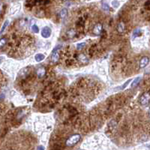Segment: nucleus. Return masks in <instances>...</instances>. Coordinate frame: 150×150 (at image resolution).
Instances as JSON below:
<instances>
[{
	"label": "nucleus",
	"instance_id": "nucleus-21",
	"mask_svg": "<svg viewBox=\"0 0 150 150\" xmlns=\"http://www.w3.org/2000/svg\"><path fill=\"white\" fill-rule=\"evenodd\" d=\"M38 149H44V147H38V148H37Z\"/></svg>",
	"mask_w": 150,
	"mask_h": 150
},
{
	"label": "nucleus",
	"instance_id": "nucleus-5",
	"mask_svg": "<svg viewBox=\"0 0 150 150\" xmlns=\"http://www.w3.org/2000/svg\"><path fill=\"white\" fill-rule=\"evenodd\" d=\"M149 57L147 56H144V57H143L140 61V67L141 68H145L147 66V65L149 64Z\"/></svg>",
	"mask_w": 150,
	"mask_h": 150
},
{
	"label": "nucleus",
	"instance_id": "nucleus-14",
	"mask_svg": "<svg viewBox=\"0 0 150 150\" xmlns=\"http://www.w3.org/2000/svg\"><path fill=\"white\" fill-rule=\"evenodd\" d=\"M79 59L81 61V62H88V59L85 56V55H83V54H80V56H79Z\"/></svg>",
	"mask_w": 150,
	"mask_h": 150
},
{
	"label": "nucleus",
	"instance_id": "nucleus-16",
	"mask_svg": "<svg viewBox=\"0 0 150 150\" xmlns=\"http://www.w3.org/2000/svg\"><path fill=\"white\" fill-rule=\"evenodd\" d=\"M85 47H86V43H84V42L80 43V44H78L77 45V48L78 50H82V49H83Z\"/></svg>",
	"mask_w": 150,
	"mask_h": 150
},
{
	"label": "nucleus",
	"instance_id": "nucleus-6",
	"mask_svg": "<svg viewBox=\"0 0 150 150\" xmlns=\"http://www.w3.org/2000/svg\"><path fill=\"white\" fill-rule=\"evenodd\" d=\"M45 74H46V70H45V68L44 67H40L37 69L36 74L38 78H41V77H44Z\"/></svg>",
	"mask_w": 150,
	"mask_h": 150
},
{
	"label": "nucleus",
	"instance_id": "nucleus-20",
	"mask_svg": "<svg viewBox=\"0 0 150 150\" xmlns=\"http://www.w3.org/2000/svg\"><path fill=\"white\" fill-rule=\"evenodd\" d=\"M130 82H131V80H128V81H127L126 83H125V84H124V85H123V86H122V88H121V89H125V87H126V86H128V83H129Z\"/></svg>",
	"mask_w": 150,
	"mask_h": 150
},
{
	"label": "nucleus",
	"instance_id": "nucleus-18",
	"mask_svg": "<svg viewBox=\"0 0 150 150\" xmlns=\"http://www.w3.org/2000/svg\"><path fill=\"white\" fill-rule=\"evenodd\" d=\"M32 30L33 31V32H35V33H38V31H39L38 27L36 25H33V26H32Z\"/></svg>",
	"mask_w": 150,
	"mask_h": 150
},
{
	"label": "nucleus",
	"instance_id": "nucleus-23",
	"mask_svg": "<svg viewBox=\"0 0 150 150\" xmlns=\"http://www.w3.org/2000/svg\"><path fill=\"white\" fill-rule=\"evenodd\" d=\"M62 1H67V0H62Z\"/></svg>",
	"mask_w": 150,
	"mask_h": 150
},
{
	"label": "nucleus",
	"instance_id": "nucleus-22",
	"mask_svg": "<svg viewBox=\"0 0 150 150\" xmlns=\"http://www.w3.org/2000/svg\"><path fill=\"white\" fill-rule=\"evenodd\" d=\"M1 9H2V7H1V5H0V11H1Z\"/></svg>",
	"mask_w": 150,
	"mask_h": 150
},
{
	"label": "nucleus",
	"instance_id": "nucleus-12",
	"mask_svg": "<svg viewBox=\"0 0 150 150\" xmlns=\"http://www.w3.org/2000/svg\"><path fill=\"white\" fill-rule=\"evenodd\" d=\"M67 14H68V11H67V9H66V8H63V9L60 11V14H59L60 17H61L62 19L65 18V17L67 16Z\"/></svg>",
	"mask_w": 150,
	"mask_h": 150
},
{
	"label": "nucleus",
	"instance_id": "nucleus-3",
	"mask_svg": "<svg viewBox=\"0 0 150 150\" xmlns=\"http://www.w3.org/2000/svg\"><path fill=\"white\" fill-rule=\"evenodd\" d=\"M59 50H57V48H56V50H53V53H52L51 56V61L53 63L57 62L59 60Z\"/></svg>",
	"mask_w": 150,
	"mask_h": 150
},
{
	"label": "nucleus",
	"instance_id": "nucleus-7",
	"mask_svg": "<svg viewBox=\"0 0 150 150\" xmlns=\"http://www.w3.org/2000/svg\"><path fill=\"white\" fill-rule=\"evenodd\" d=\"M102 32V25L98 23L95 25V26L93 29V32L95 35H100Z\"/></svg>",
	"mask_w": 150,
	"mask_h": 150
},
{
	"label": "nucleus",
	"instance_id": "nucleus-8",
	"mask_svg": "<svg viewBox=\"0 0 150 150\" xmlns=\"http://www.w3.org/2000/svg\"><path fill=\"white\" fill-rule=\"evenodd\" d=\"M125 24H124V23L121 22L117 26V31L120 32V33H122V32H124V31H125Z\"/></svg>",
	"mask_w": 150,
	"mask_h": 150
},
{
	"label": "nucleus",
	"instance_id": "nucleus-17",
	"mask_svg": "<svg viewBox=\"0 0 150 150\" xmlns=\"http://www.w3.org/2000/svg\"><path fill=\"white\" fill-rule=\"evenodd\" d=\"M102 8H103L104 11H110V7L107 3H103L102 4Z\"/></svg>",
	"mask_w": 150,
	"mask_h": 150
},
{
	"label": "nucleus",
	"instance_id": "nucleus-19",
	"mask_svg": "<svg viewBox=\"0 0 150 150\" xmlns=\"http://www.w3.org/2000/svg\"><path fill=\"white\" fill-rule=\"evenodd\" d=\"M112 5H113V7L117 8V7H118V6H119V2H117V1H113V2H112Z\"/></svg>",
	"mask_w": 150,
	"mask_h": 150
},
{
	"label": "nucleus",
	"instance_id": "nucleus-13",
	"mask_svg": "<svg viewBox=\"0 0 150 150\" xmlns=\"http://www.w3.org/2000/svg\"><path fill=\"white\" fill-rule=\"evenodd\" d=\"M8 24H9V20H6L5 23H4V24H3V26H2V29H1V31H0V34H2L3 33V32L5 31V29L7 28V26H8Z\"/></svg>",
	"mask_w": 150,
	"mask_h": 150
},
{
	"label": "nucleus",
	"instance_id": "nucleus-9",
	"mask_svg": "<svg viewBox=\"0 0 150 150\" xmlns=\"http://www.w3.org/2000/svg\"><path fill=\"white\" fill-rule=\"evenodd\" d=\"M140 80H141V77H137L136 79H134V80L131 83V88H135L136 86H137Z\"/></svg>",
	"mask_w": 150,
	"mask_h": 150
},
{
	"label": "nucleus",
	"instance_id": "nucleus-15",
	"mask_svg": "<svg viewBox=\"0 0 150 150\" xmlns=\"http://www.w3.org/2000/svg\"><path fill=\"white\" fill-rule=\"evenodd\" d=\"M6 42H7V40H6V38H2L0 39V48H2L5 46V45Z\"/></svg>",
	"mask_w": 150,
	"mask_h": 150
},
{
	"label": "nucleus",
	"instance_id": "nucleus-2",
	"mask_svg": "<svg viewBox=\"0 0 150 150\" xmlns=\"http://www.w3.org/2000/svg\"><path fill=\"white\" fill-rule=\"evenodd\" d=\"M149 101H150V95H149V92L143 93L140 97V99H139L140 104H141V105H143V106L148 105V104H149Z\"/></svg>",
	"mask_w": 150,
	"mask_h": 150
},
{
	"label": "nucleus",
	"instance_id": "nucleus-11",
	"mask_svg": "<svg viewBox=\"0 0 150 150\" xmlns=\"http://www.w3.org/2000/svg\"><path fill=\"white\" fill-rule=\"evenodd\" d=\"M140 33H141V30H140V29L137 28V29H134V32H133V34H132V38H133V39H134V38H137V37H138V36L140 35Z\"/></svg>",
	"mask_w": 150,
	"mask_h": 150
},
{
	"label": "nucleus",
	"instance_id": "nucleus-4",
	"mask_svg": "<svg viewBox=\"0 0 150 150\" xmlns=\"http://www.w3.org/2000/svg\"><path fill=\"white\" fill-rule=\"evenodd\" d=\"M50 35H51V29L48 26L44 27L41 31V35L44 38H47L50 36Z\"/></svg>",
	"mask_w": 150,
	"mask_h": 150
},
{
	"label": "nucleus",
	"instance_id": "nucleus-1",
	"mask_svg": "<svg viewBox=\"0 0 150 150\" xmlns=\"http://www.w3.org/2000/svg\"><path fill=\"white\" fill-rule=\"evenodd\" d=\"M80 134H74L72 136H71L70 137L68 138V140H66L65 142V145L67 146H75L77 143L80 141Z\"/></svg>",
	"mask_w": 150,
	"mask_h": 150
},
{
	"label": "nucleus",
	"instance_id": "nucleus-10",
	"mask_svg": "<svg viewBox=\"0 0 150 150\" xmlns=\"http://www.w3.org/2000/svg\"><path fill=\"white\" fill-rule=\"evenodd\" d=\"M44 58H45V56H44V54H42V53H38L37 55H35V60L37 61V62H41L43 59H44Z\"/></svg>",
	"mask_w": 150,
	"mask_h": 150
}]
</instances>
